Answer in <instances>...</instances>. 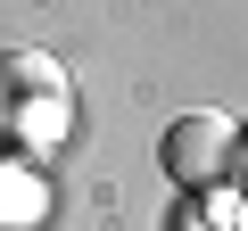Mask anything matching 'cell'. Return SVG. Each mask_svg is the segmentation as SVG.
I'll use <instances>...</instances> for the list:
<instances>
[{"label":"cell","mask_w":248,"mask_h":231,"mask_svg":"<svg viewBox=\"0 0 248 231\" xmlns=\"http://www.w3.org/2000/svg\"><path fill=\"white\" fill-rule=\"evenodd\" d=\"M232 165H240V124H232V116L199 107V116H182V124L166 132V173H174L182 190H207V182H223Z\"/></svg>","instance_id":"cell-2"},{"label":"cell","mask_w":248,"mask_h":231,"mask_svg":"<svg viewBox=\"0 0 248 231\" xmlns=\"http://www.w3.org/2000/svg\"><path fill=\"white\" fill-rule=\"evenodd\" d=\"M240 165H248V141H240Z\"/></svg>","instance_id":"cell-3"},{"label":"cell","mask_w":248,"mask_h":231,"mask_svg":"<svg viewBox=\"0 0 248 231\" xmlns=\"http://www.w3.org/2000/svg\"><path fill=\"white\" fill-rule=\"evenodd\" d=\"M0 107H9V124L33 149H50L75 124V91H66V74L50 58H0Z\"/></svg>","instance_id":"cell-1"}]
</instances>
